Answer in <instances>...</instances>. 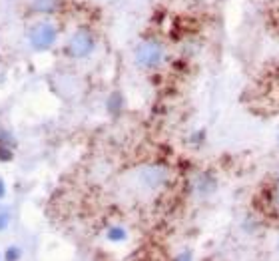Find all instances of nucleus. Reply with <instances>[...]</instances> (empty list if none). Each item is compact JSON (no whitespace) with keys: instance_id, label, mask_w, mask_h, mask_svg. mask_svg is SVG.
I'll use <instances>...</instances> for the list:
<instances>
[{"instance_id":"nucleus-4","label":"nucleus","mask_w":279,"mask_h":261,"mask_svg":"<svg viewBox=\"0 0 279 261\" xmlns=\"http://www.w3.org/2000/svg\"><path fill=\"white\" fill-rule=\"evenodd\" d=\"M165 169L163 167H149V169H145V183L147 185H151V187H155V185H159V183H163L165 181Z\"/></svg>"},{"instance_id":"nucleus-1","label":"nucleus","mask_w":279,"mask_h":261,"mask_svg":"<svg viewBox=\"0 0 279 261\" xmlns=\"http://www.w3.org/2000/svg\"><path fill=\"white\" fill-rule=\"evenodd\" d=\"M161 60H163V46L157 40H143L136 48V62L145 70L157 68Z\"/></svg>"},{"instance_id":"nucleus-5","label":"nucleus","mask_w":279,"mask_h":261,"mask_svg":"<svg viewBox=\"0 0 279 261\" xmlns=\"http://www.w3.org/2000/svg\"><path fill=\"white\" fill-rule=\"evenodd\" d=\"M195 189L199 191V193H207V191H213L215 189V179L211 177V175H207V173H203L199 179H197V185H195Z\"/></svg>"},{"instance_id":"nucleus-7","label":"nucleus","mask_w":279,"mask_h":261,"mask_svg":"<svg viewBox=\"0 0 279 261\" xmlns=\"http://www.w3.org/2000/svg\"><path fill=\"white\" fill-rule=\"evenodd\" d=\"M108 239H110V241H122V239H126V229H122V227H112V229L108 231Z\"/></svg>"},{"instance_id":"nucleus-2","label":"nucleus","mask_w":279,"mask_h":261,"mask_svg":"<svg viewBox=\"0 0 279 261\" xmlns=\"http://www.w3.org/2000/svg\"><path fill=\"white\" fill-rule=\"evenodd\" d=\"M94 50V36L88 30H78L72 34L70 42H68V54L72 58H86L88 54H92Z\"/></svg>"},{"instance_id":"nucleus-8","label":"nucleus","mask_w":279,"mask_h":261,"mask_svg":"<svg viewBox=\"0 0 279 261\" xmlns=\"http://www.w3.org/2000/svg\"><path fill=\"white\" fill-rule=\"evenodd\" d=\"M12 159V151L10 147H6L2 141H0V161H10Z\"/></svg>"},{"instance_id":"nucleus-3","label":"nucleus","mask_w":279,"mask_h":261,"mask_svg":"<svg viewBox=\"0 0 279 261\" xmlns=\"http://www.w3.org/2000/svg\"><path fill=\"white\" fill-rule=\"evenodd\" d=\"M30 42L36 50H46L50 48L54 42H56V28L48 22H42V24H36L32 30H30Z\"/></svg>"},{"instance_id":"nucleus-10","label":"nucleus","mask_w":279,"mask_h":261,"mask_svg":"<svg viewBox=\"0 0 279 261\" xmlns=\"http://www.w3.org/2000/svg\"><path fill=\"white\" fill-rule=\"evenodd\" d=\"M8 225V215H4V213H0V231L4 229Z\"/></svg>"},{"instance_id":"nucleus-11","label":"nucleus","mask_w":279,"mask_h":261,"mask_svg":"<svg viewBox=\"0 0 279 261\" xmlns=\"http://www.w3.org/2000/svg\"><path fill=\"white\" fill-rule=\"evenodd\" d=\"M4 195H6V183L4 179H0V199H4Z\"/></svg>"},{"instance_id":"nucleus-6","label":"nucleus","mask_w":279,"mask_h":261,"mask_svg":"<svg viewBox=\"0 0 279 261\" xmlns=\"http://www.w3.org/2000/svg\"><path fill=\"white\" fill-rule=\"evenodd\" d=\"M58 6V0H34V8L38 12H54Z\"/></svg>"},{"instance_id":"nucleus-9","label":"nucleus","mask_w":279,"mask_h":261,"mask_svg":"<svg viewBox=\"0 0 279 261\" xmlns=\"http://www.w3.org/2000/svg\"><path fill=\"white\" fill-rule=\"evenodd\" d=\"M4 257L10 259V261H12V259H18V257H20V249H18V247H8L6 253H4Z\"/></svg>"}]
</instances>
